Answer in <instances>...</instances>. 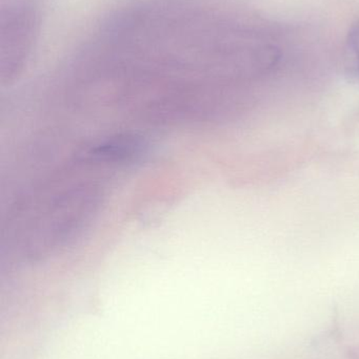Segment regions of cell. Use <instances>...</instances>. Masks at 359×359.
Returning a JSON list of instances; mask_svg holds the SVG:
<instances>
[{"instance_id": "cell-1", "label": "cell", "mask_w": 359, "mask_h": 359, "mask_svg": "<svg viewBox=\"0 0 359 359\" xmlns=\"http://www.w3.org/2000/svg\"><path fill=\"white\" fill-rule=\"evenodd\" d=\"M37 15L31 4L19 2L1 20V76L12 81L25 65L35 40Z\"/></svg>"}, {"instance_id": "cell-2", "label": "cell", "mask_w": 359, "mask_h": 359, "mask_svg": "<svg viewBox=\"0 0 359 359\" xmlns=\"http://www.w3.org/2000/svg\"><path fill=\"white\" fill-rule=\"evenodd\" d=\"M354 75H355L356 79L359 82V56L358 57V63H356L355 67H354Z\"/></svg>"}]
</instances>
